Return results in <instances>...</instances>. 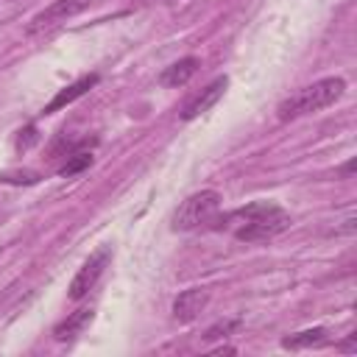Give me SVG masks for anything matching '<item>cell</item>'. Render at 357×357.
Instances as JSON below:
<instances>
[{
  "label": "cell",
  "mask_w": 357,
  "mask_h": 357,
  "mask_svg": "<svg viewBox=\"0 0 357 357\" xmlns=\"http://www.w3.org/2000/svg\"><path fill=\"white\" fill-rule=\"evenodd\" d=\"M290 215L276 206V204H268V201H257V204H248L243 209H234L229 212L226 218H220L215 223V229H226V226H234V237L237 240H245V243H262V240H271L276 234H282L287 226H290Z\"/></svg>",
  "instance_id": "1"
},
{
  "label": "cell",
  "mask_w": 357,
  "mask_h": 357,
  "mask_svg": "<svg viewBox=\"0 0 357 357\" xmlns=\"http://www.w3.org/2000/svg\"><path fill=\"white\" fill-rule=\"evenodd\" d=\"M343 92H346V81H343L340 75L312 81L310 86H301L298 92H293L290 98H284V100L276 106V117H279L282 123H287V120H296V117L321 112V109L332 106L335 100H340Z\"/></svg>",
  "instance_id": "2"
},
{
  "label": "cell",
  "mask_w": 357,
  "mask_h": 357,
  "mask_svg": "<svg viewBox=\"0 0 357 357\" xmlns=\"http://www.w3.org/2000/svg\"><path fill=\"white\" fill-rule=\"evenodd\" d=\"M218 209H220V192H218V190L192 192V195L184 198V201L178 204V209L173 212L170 229H173V231H190V229L206 226V223L215 220Z\"/></svg>",
  "instance_id": "3"
},
{
  "label": "cell",
  "mask_w": 357,
  "mask_h": 357,
  "mask_svg": "<svg viewBox=\"0 0 357 357\" xmlns=\"http://www.w3.org/2000/svg\"><path fill=\"white\" fill-rule=\"evenodd\" d=\"M109 259H112V248H109V245H100L98 251L89 254V259L78 268V273H75L73 282H70V298H73V301L84 298V296L98 284V279H100V273L106 271Z\"/></svg>",
  "instance_id": "4"
},
{
  "label": "cell",
  "mask_w": 357,
  "mask_h": 357,
  "mask_svg": "<svg viewBox=\"0 0 357 357\" xmlns=\"http://www.w3.org/2000/svg\"><path fill=\"white\" fill-rule=\"evenodd\" d=\"M89 6H92V0H53L47 8H42L39 14L31 17L25 33H39V31H45V28H53V25H59V22H64V20L75 17V14H81V11L89 8Z\"/></svg>",
  "instance_id": "5"
},
{
  "label": "cell",
  "mask_w": 357,
  "mask_h": 357,
  "mask_svg": "<svg viewBox=\"0 0 357 357\" xmlns=\"http://www.w3.org/2000/svg\"><path fill=\"white\" fill-rule=\"evenodd\" d=\"M206 304H209V290L206 287H187L173 301V310H170L173 312V321L190 324V321H195L204 312Z\"/></svg>",
  "instance_id": "6"
},
{
  "label": "cell",
  "mask_w": 357,
  "mask_h": 357,
  "mask_svg": "<svg viewBox=\"0 0 357 357\" xmlns=\"http://www.w3.org/2000/svg\"><path fill=\"white\" fill-rule=\"evenodd\" d=\"M226 86H229V78H226V75H220V78H215L209 86H204L192 100H187V106L181 109V120H195L198 114L209 112V109L220 100V95L226 92Z\"/></svg>",
  "instance_id": "7"
},
{
  "label": "cell",
  "mask_w": 357,
  "mask_h": 357,
  "mask_svg": "<svg viewBox=\"0 0 357 357\" xmlns=\"http://www.w3.org/2000/svg\"><path fill=\"white\" fill-rule=\"evenodd\" d=\"M89 321H92V307H81V310H75V312H70L61 324H56V329H53V337L59 340V343H67V340H73V337H78L86 326H89Z\"/></svg>",
  "instance_id": "8"
},
{
  "label": "cell",
  "mask_w": 357,
  "mask_h": 357,
  "mask_svg": "<svg viewBox=\"0 0 357 357\" xmlns=\"http://www.w3.org/2000/svg\"><path fill=\"white\" fill-rule=\"evenodd\" d=\"M195 70H198V59H195V56L178 59V61H173L170 67H165V70L159 73V84H162V86H184V84L195 75Z\"/></svg>",
  "instance_id": "9"
},
{
  "label": "cell",
  "mask_w": 357,
  "mask_h": 357,
  "mask_svg": "<svg viewBox=\"0 0 357 357\" xmlns=\"http://www.w3.org/2000/svg\"><path fill=\"white\" fill-rule=\"evenodd\" d=\"M95 84H98V75H95V73H92V75H84V78H78V81H73V84H70V86H64V89H61V92H59V95H56V98L42 109V112H45V114H53V112L64 109L67 103H73L75 98H81V95H84L86 89H92Z\"/></svg>",
  "instance_id": "10"
},
{
  "label": "cell",
  "mask_w": 357,
  "mask_h": 357,
  "mask_svg": "<svg viewBox=\"0 0 357 357\" xmlns=\"http://www.w3.org/2000/svg\"><path fill=\"white\" fill-rule=\"evenodd\" d=\"M324 343H329V332L321 329V326L282 337V346H284V349H312V346H324Z\"/></svg>",
  "instance_id": "11"
},
{
  "label": "cell",
  "mask_w": 357,
  "mask_h": 357,
  "mask_svg": "<svg viewBox=\"0 0 357 357\" xmlns=\"http://www.w3.org/2000/svg\"><path fill=\"white\" fill-rule=\"evenodd\" d=\"M89 165H92V151H73L67 156V162L59 167V176H75Z\"/></svg>",
  "instance_id": "12"
},
{
  "label": "cell",
  "mask_w": 357,
  "mask_h": 357,
  "mask_svg": "<svg viewBox=\"0 0 357 357\" xmlns=\"http://www.w3.org/2000/svg\"><path fill=\"white\" fill-rule=\"evenodd\" d=\"M237 326H240V321H237V318L218 321V324H212V326L204 332V340H218V337H226V335H231Z\"/></svg>",
  "instance_id": "13"
},
{
  "label": "cell",
  "mask_w": 357,
  "mask_h": 357,
  "mask_svg": "<svg viewBox=\"0 0 357 357\" xmlns=\"http://www.w3.org/2000/svg\"><path fill=\"white\" fill-rule=\"evenodd\" d=\"M42 176L33 173V170H17V173H3L0 181L3 184H36Z\"/></svg>",
  "instance_id": "14"
},
{
  "label": "cell",
  "mask_w": 357,
  "mask_h": 357,
  "mask_svg": "<svg viewBox=\"0 0 357 357\" xmlns=\"http://www.w3.org/2000/svg\"><path fill=\"white\" fill-rule=\"evenodd\" d=\"M20 134H25V139L20 137V139H17V148H22V151H25V148L36 139V128H33V126H28V128H25V131H20Z\"/></svg>",
  "instance_id": "15"
},
{
  "label": "cell",
  "mask_w": 357,
  "mask_h": 357,
  "mask_svg": "<svg viewBox=\"0 0 357 357\" xmlns=\"http://www.w3.org/2000/svg\"><path fill=\"white\" fill-rule=\"evenodd\" d=\"M354 340H357V335L351 332V335H349V340H346V343H340L337 349H340V351H354Z\"/></svg>",
  "instance_id": "16"
}]
</instances>
